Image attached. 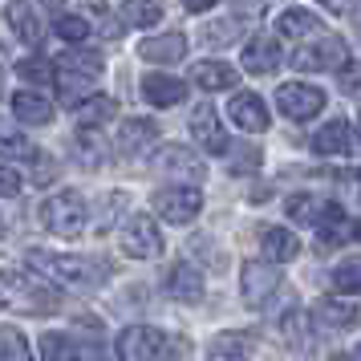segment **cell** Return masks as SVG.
<instances>
[{
    "mask_svg": "<svg viewBox=\"0 0 361 361\" xmlns=\"http://www.w3.org/2000/svg\"><path fill=\"white\" fill-rule=\"evenodd\" d=\"M154 138H159V126H154L150 118H126L122 130H118V150H122V154H138V150H147Z\"/></svg>",
    "mask_w": 361,
    "mask_h": 361,
    "instance_id": "18",
    "label": "cell"
},
{
    "mask_svg": "<svg viewBox=\"0 0 361 361\" xmlns=\"http://www.w3.org/2000/svg\"><path fill=\"white\" fill-rule=\"evenodd\" d=\"M240 82V69L228 66V61H199L195 66V85L199 90H231V85Z\"/></svg>",
    "mask_w": 361,
    "mask_h": 361,
    "instance_id": "19",
    "label": "cell"
},
{
    "mask_svg": "<svg viewBox=\"0 0 361 361\" xmlns=\"http://www.w3.org/2000/svg\"><path fill=\"white\" fill-rule=\"evenodd\" d=\"M353 361H361V345H357V353H353Z\"/></svg>",
    "mask_w": 361,
    "mask_h": 361,
    "instance_id": "44",
    "label": "cell"
},
{
    "mask_svg": "<svg viewBox=\"0 0 361 361\" xmlns=\"http://www.w3.org/2000/svg\"><path fill=\"white\" fill-rule=\"evenodd\" d=\"M154 166H159L163 175H183V179H191V183L203 179V163L183 147H163L159 154H154Z\"/></svg>",
    "mask_w": 361,
    "mask_h": 361,
    "instance_id": "17",
    "label": "cell"
},
{
    "mask_svg": "<svg viewBox=\"0 0 361 361\" xmlns=\"http://www.w3.org/2000/svg\"><path fill=\"white\" fill-rule=\"evenodd\" d=\"M228 110H231V122L240 126V130L247 134H260L268 130V110H264V98L260 94H235V98L228 102Z\"/></svg>",
    "mask_w": 361,
    "mask_h": 361,
    "instance_id": "12",
    "label": "cell"
},
{
    "mask_svg": "<svg viewBox=\"0 0 361 361\" xmlns=\"http://www.w3.org/2000/svg\"><path fill=\"white\" fill-rule=\"evenodd\" d=\"M142 61H179L183 53H187V37L183 33H163V37H150V41H142Z\"/></svg>",
    "mask_w": 361,
    "mask_h": 361,
    "instance_id": "20",
    "label": "cell"
},
{
    "mask_svg": "<svg viewBox=\"0 0 361 361\" xmlns=\"http://www.w3.org/2000/svg\"><path fill=\"white\" fill-rule=\"evenodd\" d=\"M345 147H349V122L345 118H333V122H325L312 134V150L317 154H341Z\"/></svg>",
    "mask_w": 361,
    "mask_h": 361,
    "instance_id": "24",
    "label": "cell"
},
{
    "mask_svg": "<svg viewBox=\"0 0 361 361\" xmlns=\"http://www.w3.org/2000/svg\"><path fill=\"white\" fill-rule=\"evenodd\" d=\"M122 20H126L130 29L159 25V20H163V0H126V4H122Z\"/></svg>",
    "mask_w": 361,
    "mask_h": 361,
    "instance_id": "26",
    "label": "cell"
},
{
    "mask_svg": "<svg viewBox=\"0 0 361 361\" xmlns=\"http://www.w3.org/2000/svg\"><path fill=\"white\" fill-rule=\"evenodd\" d=\"M203 41H207V45H215V49H224V45H231V41H235V25H231V20L207 25V33H203Z\"/></svg>",
    "mask_w": 361,
    "mask_h": 361,
    "instance_id": "36",
    "label": "cell"
},
{
    "mask_svg": "<svg viewBox=\"0 0 361 361\" xmlns=\"http://www.w3.org/2000/svg\"><path fill=\"white\" fill-rule=\"evenodd\" d=\"M41 361H78V345L66 333H45L41 337Z\"/></svg>",
    "mask_w": 361,
    "mask_h": 361,
    "instance_id": "29",
    "label": "cell"
},
{
    "mask_svg": "<svg viewBox=\"0 0 361 361\" xmlns=\"http://www.w3.org/2000/svg\"><path fill=\"white\" fill-rule=\"evenodd\" d=\"M276 106L284 118H293V122H309L325 110V94L317 90V85H305V82H284L276 90Z\"/></svg>",
    "mask_w": 361,
    "mask_h": 361,
    "instance_id": "6",
    "label": "cell"
},
{
    "mask_svg": "<svg viewBox=\"0 0 361 361\" xmlns=\"http://www.w3.org/2000/svg\"><path fill=\"white\" fill-rule=\"evenodd\" d=\"M264 4L268 0H231V13L240 20H256V17H264Z\"/></svg>",
    "mask_w": 361,
    "mask_h": 361,
    "instance_id": "38",
    "label": "cell"
},
{
    "mask_svg": "<svg viewBox=\"0 0 361 361\" xmlns=\"http://www.w3.org/2000/svg\"><path fill=\"white\" fill-rule=\"evenodd\" d=\"M122 252H126L130 260H150V256H159V252H163V231H159V224L142 212L130 215L126 228H122Z\"/></svg>",
    "mask_w": 361,
    "mask_h": 361,
    "instance_id": "7",
    "label": "cell"
},
{
    "mask_svg": "<svg viewBox=\"0 0 361 361\" xmlns=\"http://www.w3.org/2000/svg\"><path fill=\"white\" fill-rule=\"evenodd\" d=\"M166 293L175 296V300H183V305L203 300V272H199L195 264H175L166 272Z\"/></svg>",
    "mask_w": 361,
    "mask_h": 361,
    "instance_id": "14",
    "label": "cell"
},
{
    "mask_svg": "<svg viewBox=\"0 0 361 361\" xmlns=\"http://www.w3.org/2000/svg\"><path fill=\"white\" fill-rule=\"evenodd\" d=\"M0 284L8 293H17L29 309H57V288H49L45 272H37V268H4Z\"/></svg>",
    "mask_w": 361,
    "mask_h": 361,
    "instance_id": "4",
    "label": "cell"
},
{
    "mask_svg": "<svg viewBox=\"0 0 361 361\" xmlns=\"http://www.w3.org/2000/svg\"><path fill=\"white\" fill-rule=\"evenodd\" d=\"M207 361H247V341L240 333H219L207 345Z\"/></svg>",
    "mask_w": 361,
    "mask_h": 361,
    "instance_id": "27",
    "label": "cell"
},
{
    "mask_svg": "<svg viewBox=\"0 0 361 361\" xmlns=\"http://www.w3.org/2000/svg\"><path fill=\"white\" fill-rule=\"evenodd\" d=\"M154 207L171 224H191L203 212V195H199V187H163V191H154Z\"/></svg>",
    "mask_w": 361,
    "mask_h": 361,
    "instance_id": "9",
    "label": "cell"
},
{
    "mask_svg": "<svg viewBox=\"0 0 361 361\" xmlns=\"http://www.w3.org/2000/svg\"><path fill=\"white\" fill-rule=\"evenodd\" d=\"M0 361H33L29 341L20 337L17 329H0Z\"/></svg>",
    "mask_w": 361,
    "mask_h": 361,
    "instance_id": "31",
    "label": "cell"
},
{
    "mask_svg": "<svg viewBox=\"0 0 361 361\" xmlns=\"http://www.w3.org/2000/svg\"><path fill=\"white\" fill-rule=\"evenodd\" d=\"M280 288V272L276 264L268 260H252L240 268V296H244L247 309H264L268 300H272V293Z\"/></svg>",
    "mask_w": 361,
    "mask_h": 361,
    "instance_id": "5",
    "label": "cell"
},
{
    "mask_svg": "<svg viewBox=\"0 0 361 361\" xmlns=\"http://www.w3.org/2000/svg\"><path fill=\"white\" fill-rule=\"evenodd\" d=\"M333 288L337 293H361V256L333 268Z\"/></svg>",
    "mask_w": 361,
    "mask_h": 361,
    "instance_id": "32",
    "label": "cell"
},
{
    "mask_svg": "<svg viewBox=\"0 0 361 361\" xmlns=\"http://www.w3.org/2000/svg\"><path fill=\"white\" fill-rule=\"evenodd\" d=\"M0 235H4V219H0Z\"/></svg>",
    "mask_w": 361,
    "mask_h": 361,
    "instance_id": "45",
    "label": "cell"
},
{
    "mask_svg": "<svg viewBox=\"0 0 361 361\" xmlns=\"http://www.w3.org/2000/svg\"><path fill=\"white\" fill-rule=\"evenodd\" d=\"M349 235H353V240L361 244V219H353V224H349Z\"/></svg>",
    "mask_w": 361,
    "mask_h": 361,
    "instance_id": "43",
    "label": "cell"
},
{
    "mask_svg": "<svg viewBox=\"0 0 361 361\" xmlns=\"http://www.w3.org/2000/svg\"><path fill=\"white\" fill-rule=\"evenodd\" d=\"M280 66V41L268 33H256L244 45V69L247 73H272Z\"/></svg>",
    "mask_w": 361,
    "mask_h": 361,
    "instance_id": "15",
    "label": "cell"
},
{
    "mask_svg": "<svg viewBox=\"0 0 361 361\" xmlns=\"http://www.w3.org/2000/svg\"><path fill=\"white\" fill-rule=\"evenodd\" d=\"M57 66L66 69V73H78V78H98L102 73V53L94 49H69L61 53V61Z\"/></svg>",
    "mask_w": 361,
    "mask_h": 361,
    "instance_id": "28",
    "label": "cell"
},
{
    "mask_svg": "<svg viewBox=\"0 0 361 361\" xmlns=\"http://www.w3.org/2000/svg\"><path fill=\"white\" fill-rule=\"evenodd\" d=\"M41 224L53 235H78L85 228V199L78 191H57L41 203Z\"/></svg>",
    "mask_w": 361,
    "mask_h": 361,
    "instance_id": "2",
    "label": "cell"
},
{
    "mask_svg": "<svg viewBox=\"0 0 361 361\" xmlns=\"http://www.w3.org/2000/svg\"><path fill=\"white\" fill-rule=\"evenodd\" d=\"M337 82H341L345 94H357V90H361V66H357V61H345V66L337 69Z\"/></svg>",
    "mask_w": 361,
    "mask_h": 361,
    "instance_id": "37",
    "label": "cell"
},
{
    "mask_svg": "<svg viewBox=\"0 0 361 361\" xmlns=\"http://www.w3.org/2000/svg\"><path fill=\"white\" fill-rule=\"evenodd\" d=\"M215 0H183V8H187V13H203V8H212Z\"/></svg>",
    "mask_w": 361,
    "mask_h": 361,
    "instance_id": "41",
    "label": "cell"
},
{
    "mask_svg": "<svg viewBox=\"0 0 361 361\" xmlns=\"http://www.w3.org/2000/svg\"><path fill=\"white\" fill-rule=\"evenodd\" d=\"M345 61H349L345 41H341V37H325V33H317V41L305 45V49L293 57L296 69H329V73H337Z\"/></svg>",
    "mask_w": 361,
    "mask_h": 361,
    "instance_id": "8",
    "label": "cell"
},
{
    "mask_svg": "<svg viewBox=\"0 0 361 361\" xmlns=\"http://www.w3.org/2000/svg\"><path fill=\"white\" fill-rule=\"evenodd\" d=\"M17 78H25V82H33V85H45V82H53V69L45 57H25L17 66Z\"/></svg>",
    "mask_w": 361,
    "mask_h": 361,
    "instance_id": "33",
    "label": "cell"
},
{
    "mask_svg": "<svg viewBox=\"0 0 361 361\" xmlns=\"http://www.w3.org/2000/svg\"><path fill=\"white\" fill-rule=\"evenodd\" d=\"M73 114H78V126H102L118 114V102L106 98V94H90L82 106H73Z\"/></svg>",
    "mask_w": 361,
    "mask_h": 361,
    "instance_id": "25",
    "label": "cell"
},
{
    "mask_svg": "<svg viewBox=\"0 0 361 361\" xmlns=\"http://www.w3.org/2000/svg\"><path fill=\"white\" fill-rule=\"evenodd\" d=\"M4 17H8V29H13L17 41H25V45H37V41H41V25H37L33 8H29L25 0H13V4L4 8Z\"/></svg>",
    "mask_w": 361,
    "mask_h": 361,
    "instance_id": "21",
    "label": "cell"
},
{
    "mask_svg": "<svg viewBox=\"0 0 361 361\" xmlns=\"http://www.w3.org/2000/svg\"><path fill=\"white\" fill-rule=\"evenodd\" d=\"M329 13H349V0H321Z\"/></svg>",
    "mask_w": 361,
    "mask_h": 361,
    "instance_id": "42",
    "label": "cell"
},
{
    "mask_svg": "<svg viewBox=\"0 0 361 361\" xmlns=\"http://www.w3.org/2000/svg\"><path fill=\"white\" fill-rule=\"evenodd\" d=\"M142 98L150 102V106H179L183 98H187V82H179V78H171V73H147L142 78Z\"/></svg>",
    "mask_w": 361,
    "mask_h": 361,
    "instance_id": "13",
    "label": "cell"
},
{
    "mask_svg": "<svg viewBox=\"0 0 361 361\" xmlns=\"http://www.w3.org/2000/svg\"><path fill=\"white\" fill-rule=\"evenodd\" d=\"M357 130H361V118H357Z\"/></svg>",
    "mask_w": 361,
    "mask_h": 361,
    "instance_id": "46",
    "label": "cell"
},
{
    "mask_svg": "<svg viewBox=\"0 0 361 361\" xmlns=\"http://www.w3.org/2000/svg\"><path fill=\"white\" fill-rule=\"evenodd\" d=\"M118 361H166L171 353V337L154 325H130L122 329V337L114 341Z\"/></svg>",
    "mask_w": 361,
    "mask_h": 361,
    "instance_id": "1",
    "label": "cell"
},
{
    "mask_svg": "<svg viewBox=\"0 0 361 361\" xmlns=\"http://www.w3.org/2000/svg\"><path fill=\"white\" fill-rule=\"evenodd\" d=\"M29 260L37 264V272H49V276L66 280V284H98L106 276V268L98 260H82V256H45V252H29Z\"/></svg>",
    "mask_w": 361,
    "mask_h": 361,
    "instance_id": "3",
    "label": "cell"
},
{
    "mask_svg": "<svg viewBox=\"0 0 361 361\" xmlns=\"http://www.w3.org/2000/svg\"><path fill=\"white\" fill-rule=\"evenodd\" d=\"M13 114L20 122H29V126H41V122L53 118V106L41 94H33V90H20V94H13Z\"/></svg>",
    "mask_w": 361,
    "mask_h": 361,
    "instance_id": "22",
    "label": "cell"
},
{
    "mask_svg": "<svg viewBox=\"0 0 361 361\" xmlns=\"http://www.w3.org/2000/svg\"><path fill=\"white\" fill-rule=\"evenodd\" d=\"M260 252L268 264H288L300 252V240H296L288 228H276V224H268L260 228Z\"/></svg>",
    "mask_w": 361,
    "mask_h": 361,
    "instance_id": "16",
    "label": "cell"
},
{
    "mask_svg": "<svg viewBox=\"0 0 361 361\" xmlns=\"http://www.w3.org/2000/svg\"><path fill=\"white\" fill-rule=\"evenodd\" d=\"M53 33L61 37V41H69V45H82L85 37H90V20H85V17H73V13H66V17L53 20Z\"/></svg>",
    "mask_w": 361,
    "mask_h": 361,
    "instance_id": "30",
    "label": "cell"
},
{
    "mask_svg": "<svg viewBox=\"0 0 361 361\" xmlns=\"http://www.w3.org/2000/svg\"><path fill=\"white\" fill-rule=\"evenodd\" d=\"M321 317H325L329 325H353L357 309L353 305H337V300H321Z\"/></svg>",
    "mask_w": 361,
    "mask_h": 361,
    "instance_id": "35",
    "label": "cell"
},
{
    "mask_svg": "<svg viewBox=\"0 0 361 361\" xmlns=\"http://www.w3.org/2000/svg\"><path fill=\"white\" fill-rule=\"evenodd\" d=\"M0 150L4 154H17V159H33V147L20 142V138H0Z\"/></svg>",
    "mask_w": 361,
    "mask_h": 361,
    "instance_id": "40",
    "label": "cell"
},
{
    "mask_svg": "<svg viewBox=\"0 0 361 361\" xmlns=\"http://www.w3.org/2000/svg\"><path fill=\"white\" fill-rule=\"evenodd\" d=\"M276 33L293 37V41H300V37H317L321 33V20L312 17V13H305V8H284L280 20H276Z\"/></svg>",
    "mask_w": 361,
    "mask_h": 361,
    "instance_id": "23",
    "label": "cell"
},
{
    "mask_svg": "<svg viewBox=\"0 0 361 361\" xmlns=\"http://www.w3.org/2000/svg\"><path fill=\"white\" fill-rule=\"evenodd\" d=\"M288 215H293L296 224H309V228H329V224L345 219L341 207L333 199H321V195H293L288 199Z\"/></svg>",
    "mask_w": 361,
    "mask_h": 361,
    "instance_id": "11",
    "label": "cell"
},
{
    "mask_svg": "<svg viewBox=\"0 0 361 361\" xmlns=\"http://www.w3.org/2000/svg\"><path fill=\"white\" fill-rule=\"evenodd\" d=\"M85 98H90V94H85V78H78V73H61V102H66L69 110L82 106Z\"/></svg>",
    "mask_w": 361,
    "mask_h": 361,
    "instance_id": "34",
    "label": "cell"
},
{
    "mask_svg": "<svg viewBox=\"0 0 361 361\" xmlns=\"http://www.w3.org/2000/svg\"><path fill=\"white\" fill-rule=\"evenodd\" d=\"M191 134H195V142L207 154H224L228 150V134L219 126V114H215L212 102H199L195 110H191Z\"/></svg>",
    "mask_w": 361,
    "mask_h": 361,
    "instance_id": "10",
    "label": "cell"
},
{
    "mask_svg": "<svg viewBox=\"0 0 361 361\" xmlns=\"http://www.w3.org/2000/svg\"><path fill=\"white\" fill-rule=\"evenodd\" d=\"M20 191V175L8 163H0V195H17Z\"/></svg>",
    "mask_w": 361,
    "mask_h": 361,
    "instance_id": "39",
    "label": "cell"
}]
</instances>
